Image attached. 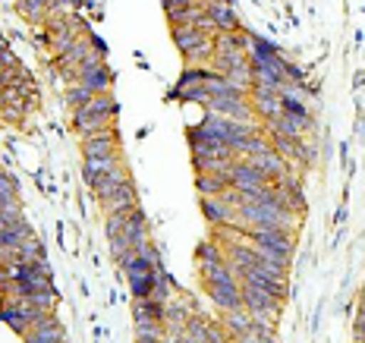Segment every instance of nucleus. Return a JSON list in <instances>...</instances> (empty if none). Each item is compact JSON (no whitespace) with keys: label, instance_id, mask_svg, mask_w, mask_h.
I'll list each match as a JSON object with an SVG mask.
<instances>
[{"label":"nucleus","instance_id":"obj_1","mask_svg":"<svg viewBox=\"0 0 365 343\" xmlns=\"http://www.w3.org/2000/svg\"><path fill=\"white\" fill-rule=\"evenodd\" d=\"M227 177H230V186L237 189V193H255V189L271 186V180L264 177L252 161H233L230 170H227Z\"/></svg>","mask_w":365,"mask_h":343},{"label":"nucleus","instance_id":"obj_2","mask_svg":"<svg viewBox=\"0 0 365 343\" xmlns=\"http://www.w3.org/2000/svg\"><path fill=\"white\" fill-rule=\"evenodd\" d=\"M242 290V309L249 312V315H258V312H264V315H277L280 312V300L274 293L262 287H252V284H240Z\"/></svg>","mask_w":365,"mask_h":343},{"label":"nucleus","instance_id":"obj_3","mask_svg":"<svg viewBox=\"0 0 365 343\" xmlns=\"http://www.w3.org/2000/svg\"><path fill=\"white\" fill-rule=\"evenodd\" d=\"M252 113H258V117L264 120V123H271L274 117H280V95H277V88H271V86H262V82H255L252 86Z\"/></svg>","mask_w":365,"mask_h":343},{"label":"nucleus","instance_id":"obj_4","mask_svg":"<svg viewBox=\"0 0 365 343\" xmlns=\"http://www.w3.org/2000/svg\"><path fill=\"white\" fill-rule=\"evenodd\" d=\"M208 111L227 120H252V104L246 101V95H230V98H208Z\"/></svg>","mask_w":365,"mask_h":343},{"label":"nucleus","instance_id":"obj_5","mask_svg":"<svg viewBox=\"0 0 365 343\" xmlns=\"http://www.w3.org/2000/svg\"><path fill=\"white\" fill-rule=\"evenodd\" d=\"M120 139H117V129H104V133L91 135V139H82V158H117Z\"/></svg>","mask_w":365,"mask_h":343},{"label":"nucleus","instance_id":"obj_6","mask_svg":"<svg viewBox=\"0 0 365 343\" xmlns=\"http://www.w3.org/2000/svg\"><path fill=\"white\" fill-rule=\"evenodd\" d=\"M205 290H208V300L215 302L220 312L242 309V290H240V280H230V284H205Z\"/></svg>","mask_w":365,"mask_h":343},{"label":"nucleus","instance_id":"obj_7","mask_svg":"<svg viewBox=\"0 0 365 343\" xmlns=\"http://www.w3.org/2000/svg\"><path fill=\"white\" fill-rule=\"evenodd\" d=\"M224 262L233 268V274H240L246 271V268H252V265L258 262V255H255V246L252 242H230V246H224Z\"/></svg>","mask_w":365,"mask_h":343},{"label":"nucleus","instance_id":"obj_8","mask_svg":"<svg viewBox=\"0 0 365 343\" xmlns=\"http://www.w3.org/2000/svg\"><path fill=\"white\" fill-rule=\"evenodd\" d=\"M202 215L215 227H224V224H233V220H237V211L220 199V195H202Z\"/></svg>","mask_w":365,"mask_h":343},{"label":"nucleus","instance_id":"obj_9","mask_svg":"<svg viewBox=\"0 0 365 343\" xmlns=\"http://www.w3.org/2000/svg\"><path fill=\"white\" fill-rule=\"evenodd\" d=\"M242 161H246V158H242ZM252 164H255L258 170H262V173H264V177H268L271 183L284 180L287 173H290V167H287V158H280L274 148H268V151H262V155H258V158H252Z\"/></svg>","mask_w":365,"mask_h":343},{"label":"nucleus","instance_id":"obj_10","mask_svg":"<svg viewBox=\"0 0 365 343\" xmlns=\"http://www.w3.org/2000/svg\"><path fill=\"white\" fill-rule=\"evenodd\" d=\"M135 205H139V199H135V186L133 183H123L117 193L108 195V199L101 202V211L104 215H123V211L135 208Z\"/></svg>","mask_w":365,"mask_h":343},{"label":"nucleus","instance_id":"obj_11","mask_svg":"<svg viewBox=\"0 0 365 343\" xmlns=\"http://www.w3.org/2000/svg\"><path fill=\"white\" fill-rule=\"evenodd\" d=\"M123 236L133 242V246L151 240V236H148V220L139 211V205H135V208H129V211H123Z\"/></svg>","mask_w":365,"mask_h":343},{"label":"nucleus","instance_id":"obj_12","mask_svg":"<svg viewBox=\"0 0 365 343\" xmlns=\"http://www.w3.org/2000/svg\"><path fill=\"white\" fill-rule=\"evenodd\" d=\"M123 183H129V173H126V167L117 161V164H113L108 173H104L101 180H98V186L91 189V193L98 195V202H104V199H108V195H113V193H117V189L123 186Z\"/></svg>","mask_w":365,"mask_h":343},{"label":"nucleus","instance_id":"obj_13","mask_svg":"<svg viewBox=\"0 0 365 343\" xmlns=\"http://www.w3.org/2000/svg\"><path fill=\"white\" fill-rule=\"evenodd\" d=\"M309 129V120H299V117H290V113L280 111V117H274L268 123V133H277V135H290V139H302V133Z\"/></svg>","mask_w":365,"mask_h":343},{"label":"nucleus","instance_id":"obj_14","mask_svg":"<svg viewBox=\"0 0 365 343\" xmlns=\"http://www.w3.org/2000/svg\"><path fill=\"white\" fill-rule=\"evenodd\" d=\"M220 324H224V331L230 334V340H237L242 334L252 331V315H249L246 309H233V312H224Z\"/></svg>","mask_w":365,"mask_h":343},{"label":"nucleus","instance_id":"obj_15","mask_svg":"<svg viewBox=\"0 0 365 343\" xmlns=\"http://www.w3.org/2000/svg\"><path fill=\"white\" fill-rule=\"evenodd\" d=\"M113 164H117V158H88V161L82 164V183H86L88 189H95L98 180H101Z\"/></svg>","mask_w":365,"mask_h":343},{"label":"nucleus","instance_id":"obj_16","mask_svg":"<svg viewBox=\"0 0 365 343\" xmlns=\"http://www.w3.org/2000/svg\"><path fill=\"white\" fill-rule=\"evenodd\" d=\"M205 10H208L211 22L217 26V32H237V29H240V16H237V10H233V4H227V6H205Z\"/></svg>","mask_w":365,"mask_h":343},{"label":"nucleus","instance_id":"obj_17","mask_svg":"<svg viewBox=\"0 0 365 343\" xmlns=\"http://www.w3.org/2000/svg\"><path fill=\"white\" fill-rule=\"evenodd\" d=\"M133 322H161L164 324V306L155 300H133Z\"/></svg>","mask_w":365,"mask_h":343},{"label":"nucleus","instance_id":"obj_18","mask_svg":"<svg viewBox=\"0 0 365 343\" xmlns=\"http://www.w3.org/2000/svg\"><path fill=\"white\" fill-rule=\"evenodd\" d=\"M195 189H199V195H220L224 189H230V177L227 173H199Z\"/></svg>","mask_w":365,"mask_h":343},{"label":"nucleus","instance_id":"obj_19","mask_svg":"<svg viewBox=\"0 0 365 343\" xmlns=\"http://www.w3.org/2000/svg\"><path fill=\"white\" fill-rule=\"evenodd\" d=\"M202 41H208V35H202L195 26H180V29H173V44L180 48V54H189V51L199 48Z\"/></svg>","mask_w":365,"mask_h":343},{"label":"nucleus","instance_id":"obj_20","mask_svg":"<svg viewBox=\"0 0 365 343\" xmlns=\"http://www.w3.org/2000/svg\"><path fill=\"white\" fill-rule=\"evenodd\" d=\"M205 16V4H189V6H177V10H170L167 13V19H170V26L173 29H180V26H195Z\"/></svg>","mask_w":365,"mask_h":343},{"label":"nucleus","instance_id":"obj_21","mask_svg":"<svg viewBox=\"0 0 365 343\" xmlns=\"http://www.w3.org/2000/svg\"><path fill=\"white\" fill-rule=\"evenodd\" d=\"M79 82H82V86H88L91 91H95V95H101V91H110L113 76H110V70H108V63H104V66H98V70H91V73H82Z\"/></svg>","mask_w":365,"mask_h":343},{"label":"nucleus","instance_id":"obj_22","mask_svg":"<svg viewBox=\"0 0 365 343\" xmlns=\"http://www.w3.org/2000/svg\"><path fill=\"white\" fill-rule=\"evenodd\" d=\"M0 318H4V322L10 324L16 334H22V337H26V334L32 331V324H29L26 318H22V312H19V306H16V302H13V300H4V309H0Z\"/></svg>","mask_w":365,"mask_h":343},{"label":"nucleus","instance_id":"obj_23","mask_svg":"<svg viewBox=\"0 0 365 343\" xmlns=\"http://www.w3.org/2000/svg\"><path fill=\"white\" fill-rule=\"evenodd\" d=\"M38 258H48V255H44V246L35 240V236H29V240L16 249V262H22V265H35Z\"/></svg>","mask_w":365,"mask_h":343},{"label":"nucleus","instance_id":"obj_24","mask_svg":"<svg viewBox=\"0 0 365 343\" xmlns=\"http://www.w3.org/2000/svg\"><path fill=\"white\" fill-rule=\"evenodd\" d=\"M86 111L88 113H104V117H117V101H113L110 91H101V95H95L86 104Z\"/></svg>","mask_w":365,"mask_h":343},{"label":"nucleus","instance_id":"obj_25","mask_svg":"<svg viewBox=\"0 0 365 343\" xmlns=\"http://www.w3.org/2000/svg\"><path fill=\"white\" fill-rule=\"evenodd\" d=\"M95 98V91H91L88 86H82V82H73L70 88H66V104H70L73 111H79V108H86V104Z\"/></svg>","mask_w":365,"mask_h":343},{"label":"nucleus","instance_id":"obj_26","mask_svg":"<svg viewBox=\"0 0 365 343\" xmlns=\"http://www.w3.org/2000/svg\"><path fill=\"white\" fill-rule=\"evenodd\" d=\"M182 60H186L189 66H202V63H208V60H215V41H202L199 48H192L189 54H182Z\"/></svg>","mask_w":365,"mask_h":343},{"label":"nucleus","instance_id":"obj_27","mask_svg":"<svg viewBox=\"0 0 365 343\" xmlns=\"http://www.w3.org/2000/svg\"><path fill=\"white\" fill-rule=\"evenodd\" d=\"M195 258H199V265L202 262H224V249H220L217 240H208V242H202V246H199Z\"/></svg>","mask_w":365,"mask_h":343},{"label":"nucleus","instance_id":"obj_28","mask_svg":"<svg viewBox=\"0 0 365 343\" xmlns=\"http://www.w3.org/2000/svg\"><path fill=\"white\" fill-rule=\"evenodd\" d=\"M173 95L180 98V101H208V88H205V82H199V86H182V88H177Z\"/></svg>","mask_w":365,"mask_h":343},{"label":"nucleus","instance_id":"obj_29","mask_svg":"<svg viewBox=\"0 0 365 343\" xmlns=\"http://www.w3.org/2000/svg\"><path fill=\"white\" fill-rule=\"evenodd\" d=\"M0 199H16V180L0 170Z\"/></svg>","mask_w":365,"mask_h":343},{"label":"nucleus","instance_id":"obj_30","mask_svg":"<svg viewBox=\"0 0 365 343\" xmlns=\"http://www.w3.org/2000/svg\"><path fill=\"white\" fill-rule=\"evenodd\" d=\"M104 233H108V240L123 233V215H108V220H104Z\"/></svg>","mask_w":365,"mask_h":343},{"label":"nucleus","instance_id":"obj_31","mask_svg":"<svg viewBox=\"0 0 365 343\" xmlns=\"http://www.w3.org/2000/svg\"><path fill=\"white\" fill-rule=\"evenodd\" d=\"M164 4V10L170 13V10H177V6H189V4H195V0H161Z\"/></svg>","mask_w":365,"mask_h":343},{"label":"nucleus","instance_id":"obj_32","mask_svg":"<svg viewBox=\"0 0 365 343\" xmlns=\"http://www.w3.org/2000/svg\"><path fill=\"white\" fill-rule=\"evenodd\" d=\"M356 340H365V315H356Z\"/></svg>","mask_w":365,"mask_h":343},{"label":"nucleus","instance_id":"obj_33","mask_svg":"<svg viewBox=\"0 0 365 343\" xmlns=\"http://www.w3.org/2000/svg\"><path fill=\"white\" fill-rule=\"evenodd\" d=\"M22 340H26V343H48L44 337H38V334H32V331H29V334H26V337H22Z\"/></svg>","mask_w":365,"mask_h":343},{"label":"nucleus","instance_id":"obj_34","mask_svg":"<svg viewBox=\"0 0 365 343\" xmlns=\"http://www.w3.org/2000/svg\"><path fill=\"white\" fill-rule=\"evenodd\" d=\"M205 6H227V4H233V0H202Z\"/></svg>","mask_w":365,"mask_h":343},{"label":"nucleus","instance_id":"obj_35","mask_svg":"<svg viewBox=\"0 0 365 343\" xmlns=\"http://www.w3.org/2000/svg\"><path fill=\"white\" fill-rule=\"evenodd\" d=\"M135 343H164V337H135Z\"/></svg>","mask_w":365,"mask_h":343},{"label":"nucleus","instance_id":"obj_36","mask_svg":"<svg viewBox=\"0 0 365 343\" xmlns=\"http://www.w3.org/2000/svg\"><path fill=\"white\" fill-rule=\"evenodd\" d=\"M359 312L365 315V290H362V300H359Z\"/></svg>","mask_w":365,"mask_h":343},{"label":"nucleus","instance_id":"obj_37","mask_svg":"<svg viewBox=\"0 0 365 343\" xmlns=\"http://www.w3.org/2000/svg\"><path fill=\"white\" fill-rule=\"evenodd\" d=\"M356 343H365V340H356Z\"/></svg>","mask_w":365,"mask_h":343},{"label":"nucleus","instance_id":"obj_38","mask_svg":"<svg viewBox=\"0 0 365 343\" xmlns=\"http://www.w3.org/2000/svg\"><path fill=\"white\" fill-rule=\"evenodd\" d=\"M0 35H4V32H0Z\"/></svg>","mask_w":365,"mask_h":343}]
</instances>
